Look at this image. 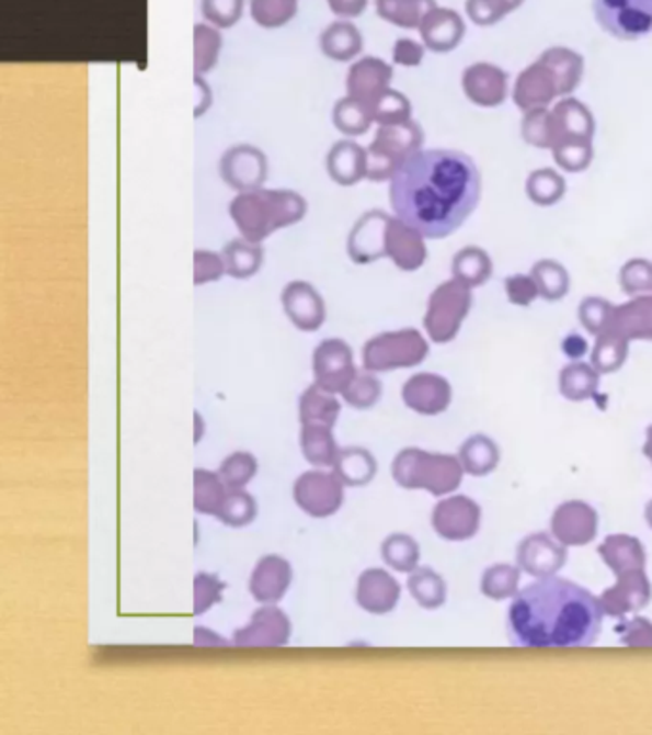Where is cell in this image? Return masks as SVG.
Masks as SVG:
<instances>
[{
  "label": "cell",
  "mask_w": 652,
  "mask_h": 735,
  "mask_svg": "<svg viewBox=\"0 0 652 735\" xmlns=\"http://www.w3.org/2000/svg\"><path fill=\"white\" fill-rule=\"evenodd\" d=\"M389 200L397 218L428 240L466 223L480 200V173L467 154L415 150L392 174Z\"/></svg>",
  "instance_id": "6da1fadb"
},
{
  "label": "cell",
  "mask_w": 652,
  "mask_h": 735,
  "mask_svg": "<svg viewBox=\"0 0 652 735\" xmlns=\"http://www.w3.org/2000/svg\"><path fill=\"white\" fill-rule=\"evenodd\" d=\"M603 606L567 578H538L513 598L507 631L523 647H585L599 638Z\"/></svg>",
  "instance_id": "7a4b0ae2"
},
{
  "label": "cell",
  "mask_w": 652,
  "mask_h": 735,
  "mask_svg": "<svg viewBox=\"0 0 652 735\" xmlns=\"http://www.w3.org/2000/svg\"><path fill=\"white\" fill-rule=\"evenodd\" d=\"M228 211L241 238L263 244L276 230L300 223L308 205L307 200L293 190L256 188L236 195Z\"/></svg>",
  "instance_id": "3957f363"
},
{
  "label": "cell",
  "mask_w": 652,
  "mask_h": 735,
  "mask_svg": "<svg viewBox=\"0 0 652 735\" xmlns=\"http://www.w3.org/2000/svg\"><path fill=\"white\" fill-rule=\"evenodd\" d=\"M464 465L450 454H435L421 449H404L392 462V477L408 490H428L444 496L456 490L464 480Z\"/></svg>",
  "instance_id": "277c9868"
},
{
  "label": "cell",
  "mask_w": 652,
  "mask_h": 735,
  "mask_svg": "<svg viewBox=\"0 0 652 735\" xmlns=\"http://www.w3.org/2000/svg\"><path fill=\"white\" fill-rule=\"evenodd\" d=\"M427 346L413 330L389 331L369 339L362 351L364 368L369 372H389L423 361Z\"/></svg>",
  "instance_id": "5b68a950"
},
{
  "label": "cell",
  "mask_w": 652,
  "mask_h": 735,
  "mask_svg": "<svg viewBox=\"0 0 652 735\" xmlns=\"http://www.w3.org/2000/svg\"><path fill=\"white\" fill-rule=\"evenodd\" d=\"M600 30L622 41H636L652 33V0H593Z\"/></svg>",
  "instance_id": "8992f818"
},
{
  "label": "cell",
  "mask_w": 652,
  "mask_h": 735,
  "mask_svg": "<svg viewBox=\"0 0 652 735\" xmlns=\"http://www.w3.org/2000/svg\"><path fill=\"white\" fill-rule=\"evenodd\" d=\"M293 498L310 518H330L343 504L345 483L335 473L322 470L302 473L293 485Z\"/></svg>",
  "instance_id": "52a82bcc"
},
{
  "label": "cell",
  "mask_w": 652,
  "mask_h": 735,
  "mask_svg": "<svg viewBox=\"0 0 652 735\" xmlns=\"http://www.w3.org/2000/svg\"><path fill=\"white\" fill-rule=\"evenodd\" d=\"M312 372L320 387L331 393H343L358 372L354 366L353 349L345 339H323L312 354Z\"/></svg>",
  "instance_id": "ba28073f"
},
{
  "label": "cell",
  "mask_w": 652,
  "mask_h": 735,
  "mask_svg": "<svg viewBox=\"0 0 652 735\" xmlns=\"http://www.w3.org/2000/svg\"><path fill=\"white\" fill-rule=\"evenodd\" d=\"M220 177L238 192L263 188L268 177V159L264 151L251 144H238L220 158Z\"/></svg>",
  "instance_id": "9c48e42d"
},
{
  "label": "cell",
  "mask_w": 652,
  "mask_h": 735,
  "mask_svg": "<svg viewBox=\"0 0 652 735\" xmlns=\"http://www.w3.org/2000/svg\"><path fill=\"white\" fill-rule=\"evenodd\" d=\"M482 511L479 504L467 496H450L438 502L431 516L435 533L450 542H464L479 533Z\"/></svg>",
  "instance_id": "30bf717a"
},
{
  "label": "cell",
  "mask_w": 652,
  "mask_h": 735,
  "mask_svg": "<svg viewBox=\"0 0 652 735\" xmlns=\"http://www.w3.org/2000/svg\"><path fill=\"white\" fill-rule=\"evenodd\" d=\"M405 138H412L404 128H394L390 125H382L375 140L368 150H366V177L371 181H382V179H392L397 173L398 167L404 161L415 148L408 146Z\"/></svg>",
  "instance_id": "8fae6325"
},
{
  "label": "cell",
  "mask_w": 652,
  "mask_h": 735,
  "mask_svg": "<svg viewBox=\"0 0 652 735\" xmlns=\"http://www.w3.org/2000/svg\"><path fill=\"white\" fill-rule=\"evenodd\" d=\"M291 638V621L282 609L266 603L256 609L251 623L233 632V644L240 647H282Z\"/></svg>",
  "instance_id": "7c38bea8"
},
{
  "label": "cell",
  "mask_w": 652,
  "mask_h": 735,
  "mask_svg": "<svg viewBox=\"0 0 652 735\" xmlns=\"http://www.w3.org/2000/svg\"><path fill=\"white\" fill-rule=\"evenodd\" d=\"M599 518L590 504L569 500L561 504L551 518V533L564 546H585L597 536Z\"/></svg>",
  "instance_id": "4fadbf2b"
},
{
  "label": "cell",
  "mask_w": 652,
  "mask_h": 735,
  "mask_svg": "<svg viewBox=\"0 0 652 735\" xmlns=\"http://www.w3.org/2000/svg\"><path fill=\"white\" fill-rule=\"evenodd\" d=\"M389 223L390 218L382 211H368L354 223L346 240V251L353 263H374L385 256Z\"/></svg>",
  "instance_id": "5bb4252c"
},
{
  "label": "cell",
  "mask_w": 652,
  "mask_h": 735,
  "mask_svg": "<svg viewBox=\"0 0 652 735\" xmlns=\"http://www.w3.org/2000/svg\"><path fill=\"white\" fill-rule=\"evenodd\" d=\"M613 588L600 596V606L608 617L624 619L628 613H638L651 603L652 588L645 569L630 570L618 575Z\"/></svg>",
  "instance_id": "9a60e30c"
},
{
  "label": "cell",
  "mask_w": 652,
  "mask_h": 735,
  "mask_svg": "<svg viewBox=\"0 0 652 735\" xmlns=\"http://www.w3.org/2000/svg\"><path fill=\"white\" fill-rule=\"evenodd\" d=\"M282 305L293 326L300 331H316L325 323V301L314 285L295 280L285 285Z\"/></svg>",
  "instance_id": "2e32d148"
},
{
  "label": "cell",
  "mask_w": 652,
  "mask_h": 735,
  "mask_svg": "<svg viewBox=\"0 0 652 735\" xmlns=\"http://www.w3.org/2000/svg\"><path fill=\"white\" fill-rule=\"evenodd\" d=\"M517 562L518 567L530 577H553L567 562V546L557 541L556 536L530 534L518 544Z\"/></svg>",
  "instance_id": "e0dca14e"
},
{
  "label": "cell",
  "mask_w": 652,
  "mask_h": 735,
  "mask_svg": "<svg viewBox=\"0 0 652 735\" xmlns=\"http://www.w3.org/2000/svg\"><path fill=\"white\" fill-rule=\"evenodd\" d=\"M400 600V585L397 578L379 567L362 573L356 586V601L371 615H387L397 608Z\"/></svg>",
  "instance_id": "ac0fdd59"
},
{
  "label": "cell",
  "mask_w": 652,
  "mask_h": 735,
  "mask_svg": "<svg viewBox=\"0 0 652 735\" xmlns=\"http://www.w3.org/2000/svg\"><path fill=\"white\" fill-rule=\"evenodd\" d=\"M291 580V563L279 555H266L256 563L249 580V590L259 603H278L289 590Z\"/></svg>",
  "instance_id": "d6986e66"
},
{
  "label": "cell",
  "mask_w": 652,
  "mask_h": 735,
  "mask_svg": "<svg viewBox=\"0 0 652 735\" xmlns=\"http://www.w3.org/2000/svg\"><path fill=\"white\" fill-rule=\"evenodd\" d=\"M402 398L413 412L436 416L450 406L451 389L448 382L438 375H413L402 389Z\"/></svg>",
  "instance_id": "ffe728a7"
},
{
  "label": "cell",
  "mask_w": 652,
  "mask_h": 735,
  "mask_svg": "<svg viewBox=\"0 0 652 735\" xmlns=\"http://www.w3.org/2000/svg\"><path fill=\"white\" fill-rule=\"evenodd\" d=\"M389 79V66L379 58L366 56L362 60L354 61L348 69L346 92H348V97L358 98L364 104L374 108L375 102L382 97Z\"/></svg>",
  "instance_id": "44dd1931"
},
{
  "label": "cell",
  "mask_w": 652,
  "mask_h": 735,
  "mask_svg": "<svg viewBox=\"0 0 652 735\" xmlns=\"http://www.w3.org/2000/svg\"><path fill=\"white\" fill-rule=\"evenodd\" d=\"M366 150L354 140H339L331 146L325 158V167L331 181L341 186H354L366 177Z\"/></svg>",
  "instance_id": "7402d4cb"
},
{
  "label": "cell",
  "mask_w": 652,
  "mask_h": 735,
  "mask_svg": "<svg viewBox=\"0 0 652 735\" xmlns=\"http://www.w3.org/2000/svg\"><path fill=\"white\" fill-rule=\"evenodd\" d=\"M599 555L607 563L608 569L618 575L630 570H643L647 554L643 544L630 534H610L599 546Z\"/></svg>",
  "instance_id": "603a6c76"
},
{
  "label": "cell",
  "mask_w": 652,
  "mask_h": 735,
  "mask_svg": "<svg viewBox=\"0 0 652 735\" xmlns=\"http://www.w3.org/2000/svg\"><path fill=\"white\" fill-rule=\"evenodd\" d=\"M341 414V403L335 398V393L323 389L318 383H312L308 389L302 391L299 398V420L305 423H320L333 428Z\"/></svg>",
  "instance_id": "cb8c5ba5"
},
{
  "label": "cell",
  "mask_w": 652,
  "mask_h": 735,
  "mask_svg": "<svg viewBox=\"0 0 652 735\" xmlns=\"http://www.w3.org/2000/svg\"><path fill=\"white\" fill-rule=\"evenodd\" d=\"M323 56L333 61H351L361 54V30L351 22H333L320 35Z\"/></svg>",
  "instance_id": "d4e9b609"
},
{
  "label": "cell",
  "mask_w": 652,
  "mask_h": 735,
  "mask_svg": "<svg viewBox=\"0 0 652 735\" xmlns=\"http://www.w3.org/2000/svg\"><path fill=\"white\" fill-rule=\"evenodd\" d=\"M333 473L348 487H364L371 483L377 473L374 454L362 446L341 449L333 464Z\"/></svg>",
  "instance_id": "484cf974"
},
{
  "label": "cell",
  "mask_w": 652,
  "mask_h": 735,
  "mask_svg": "<svg viewBox=\"0 0 652 735\" xmlns=\"http://www.w3.org/2000/svg\"><path fill=\"white\" fill-rule=\"evenodd\" d=\"M300 451L316 467H333L341 449L331 433V428L320 423H305L300 431Z\"/></svg>",
  "instance_id": "4316f807"
},
{
  "label": "cell",
  "mask_w": 652,
  "mask_h": 735,
  "mask_svg": "<svg viewBox=\"0 0 652 735\" xmlns=\"http://www.w3.org/2000/svg\"><path fill=\"white\" fill-rule=\"evenodd\" d=\"M222 259H225L226 274H230L236 280H248L261 271L264 263V248L261 244H253L245 238H236L226 244L222 249Z\"/></svg>",
  "instance_id": "83f0119b"
},
{
  "label": "cell",
  "mask_w": 652,
  "mask_h": 735,
  "mask_svg": "<svg viewBox=\"0 0 652 735\" xmlns=\"http://www.w3.org/2000/svg\"><path fill=\"white\" fill-rule=\"evenodd\" d=\"M459 462L472 477H484L500 464V446L487 436H472L459 449Z\"/></svg>",
  "instance_id": "f1b7e54d"
},
{
  "label": "cell",
  "mask_w": 652,
  "mask_h": 735,
  "mask_svg": "<svg viewBox=\"0 0 652 735\" xmlns=\"http://www.w3.org/2000/svg\"><path fill=\"white\" fill-rule=\"evenodd\" d=\"M228 487L220 479L218 473L209 470H195L194 472V508L205 516H215L225 504Z\"/></svg>",
  "instance_id": "f546056e"
},
{
  "label": "cell",
  "mask_w": 652,
  "mask_h": 735,
  "mask_svg": "<svg viewBox=\"0 0 652 735\" xmlns=\"http://www.w3.org/2000/svg\"><path fill=\"white\" fill-rule=\"evenodd\" d=\"M374 121L371 105L364 104L358 98H341L333 108V125L345 136H361L368 131Z\"/></svg>",
  "instance_id": "4dcf8cb0"
},
{
  "label": "cell",
  "mask_w": 652,
  "mask_h": 735,
  "mask_svg": "<svg viewBox=\"0 0 652 735\" xmlns=\"http://www.w3.org/2000/svg\"><path fill=\"white\" fill-rule=\"evenodd\" d=\"M408 590L412 593L413 600L425 609L441 608L448 593L444 578L431 567L413 569L408 578Z\"/></svg>",
  "instance_id": "1f68e13d"
},
{
  "label": "cell",
  "mask_w": 652,
  "mask_h": 735,
  "mask_svg": "<svg viewBox=\"0 0 652 735\" xmlns=\"http://www.w3.org/2000/svg\"><path fill=\"white\" fill-rule=\"evenodd\" d=\"M382 562L398 573H412L420 567V544L410 534L392 533L382 541Z\"/></svg>",
  "instance_id": "d6a6232c"
},
{
  "label": "cell",
  "mask_w": 652,
  "mask_h": 735,
  "mask_svg": "<svg viewBox=\"0 0 652 735\" xmlns=\"http://www.w3.org/2000/svg\"><path fill=\"white\" fill-rule=\"evenodd\" d=\"M518 583H521V570L507 563H500L484 570V575L480 578V592L484 593L488 600H511L518 593Z\"/></svg>",
  "instance_id": "836d02e7"
},
{
  "label": "cell",
  "mask_w": 652,
  "mask_h": 735,
  "mask_svg": "<svg viewBox=\"0 0 652 735\" xmlns=\"http://www.w3.org/2000/svg\"><path fill=\"white\" fill-rule=\"evenodd\" d=\"M220 48H222V35L218 33L217 27L197 23L194 27V69L197 76H205L217 66Z\"/></svg>",
  "instance_id": "e575fe53"
},
{
  "label": "cell",
  "mask_w": 652,
  "mask_h": 735,
  "mask_svg": "<svg viewBox=\"0 0 652 735\" xmlns=\"http://www.w3.org/2000/svg\"><path fill=\"white\" fill-rule=\"evenodd\" d=\"M251 18L264 30H278L297 15V0H249Z\"/></svg>",
  "instance_id": "d590c367"
},
{
  "label": "cell",
  "mask_w": 652,
  "mask_h": 735,
  "mask_svg": "<svg viewBox=\"0 0 652 735\" xmlns=\"http://www.w3.org/2000/svg\"><path fill=\"white\" fill-rule=\"evenodd\" d=\"M218 519L228 527H245L256 518V502L253 496L241 488H228L225 504L218 511Z\"/></svg>",
  "instance_id": "8d00e7d4"
},
{
  "label": "cell",
  "mask_w": 652,
  "mask_h": 735,
  "mask_svg": "<svg viewBox=\"0 0 652 735\" xmlns=\"http://www.w3.org/2000/svg\"><path fill=\"white\" fill-rule=\"evenodd\" d=\"M381 382L374 374H369V370H366V372H356L353 382L346 385L341 395L345 398L346 405L358 408V410H366L381 398Z\"/></svg>",
  "instance_id": "74e56055"
},
{
  "label": "cell",
  "mask_w": 652,
  "mask_h": 735,
  "mask_svg": "<svg viewBox=\"0 0 652 735\" xmlns=\"http://www.w3.org/2000/svg\"><path fill=\"white\" fill-rule=\"evenodd\" d=\"M259 470L256 459L249 452H233L220 464L218 475L228 488H243L253 479Z\"/></svg>",
  "instance_id": "f35d334b"
},
{
  "label": "cell",
  "mask_w": 652,
  "mask_h": 735,
  "mask_svg": "<svg viewBox=\"0 0 652 735\" xmlns=\"http://www.w3.org/2000/svg\"><path fill=\"white\" fill-rule=\"evenodd\" d=\"M561 391L569 400H585V398L595 397L597 377L587 366H570L562 374Z\"/></svg>",
  "instance_id": "ab89813d"
},
{
  "label": "cell",
  "mask_w": 652,
  "mask_h": 735,
  "mask_svg": "<svg viewBox=\"0 0 652 735\" xmlns=\"http://www.w3.org/2000/svg\"><path fill=\"white\" fill-rule=\"evenodd\" d=\"M245 0H202V14L218 30H228L240 22Z\"/></svg>",
  "instance_id": "60d3db41"
},
{
  "label": "cell",
  "mask_w": 652,
  "mask_h": 735,
  "mask_svg": "<svg viewBox=\"0 0 652 735\" xmlns=\"http://www.w3.org/2000/svg\"><path fill=\"white\" fill-rule=\"evenodd\" d=\"M226 585L209 573H197L194 578V615L207 613L215 603L222 600V590Z\"/></svg>",
  "instance_id": "b9f144b4"
},
{
  "label": "cell",
  "mask_w": 652,
  "mask_h": 735,
  "mask_svg": "<svg viewBox=\"0 0 652 735\" xmlns=\"http://www.w3.org/2000/svg\"><path fill=\"white\" fill-rule=\"evenodd\" d=\"M226 274L222 253H215L209 249H195L194 253V284L205 285L218 282Z\"/></svg>",
  "instance_id": "7bdbcfd3"
},
{
  "label": "cell",
  "mask_w": 652,
  "mask_h": 735,
  "mask_svg": "<svg viewBox=\"0 0 652 735\" xmlns=\"http://www.w3.org/2000/svg\"><path fill=\"white\" fill-rule=\"evenodd\" d=\"M371 110H374L375 121H379L381 125H392V123H397L398 120L404 117L408 104H405L404 98L397 92L385 91Z\"/></svg>",
  "instance_id": "ee69618b"
},
{
  "label": "cell",
  "mask_w": 652,
  "mask_h": 735,
  "mask_svg": "<svg viewBox=\"0 0 652 735\" xmlns=\"http://www.w3.org/2000/svg\"><path fill=\"white\" fill-rule=\"evenodd\" d=\"M616 632L620 634L624 644L636 645V647H643V645H652V623L647 619L636 617L628 623L620 624Z\"/></svg>",
  "instance_id": "f6af8a7d"
},
{
  "label": "cell",
  "mask_w": 652,
  "mask_h": 735,
  "mask_svg": "<svg viewBox=\"0 0 652 735\" xmlns=\"http://www.w3.org/2000/svg\"><path fill=\"white\" fill-rule=\"evenodd\" d=\"M328 4H330L331 12L335 15L356 18L366 10L368 0H328Z\"/></svg>",
  "instance_id": "bcb514c9"
},
{
  "label": "cell",
  "mask_w": 652,
  "mask_h": 735,
  "mask_svg": "<svg viewBox=\"0 0 652 735\" xmlns=\"http://www.w3.org/2000/svg\"><path fill=\"white\" fill-rule=\"evenodd\" d=\"M195 92H197V102H195V117H202L209 110L210 104H213V92H210V87L203 76L194 77Z\"/></svg>",
  "instance_id": "7dc6e473"
},
{
  "label": "cell",
  "mask_w": 652,
  "mask_h": 735,
  "mask_svg": "<svg viewBox=\"0 0 652 735\" xmlns=\"http://www.w3.org/2000/svg\"><path fill=\"white\" fill-rule=\"evenodd\" d=\"M643 452H645L647 459L651 460L652 462V426L651 428L647 429V441L645 446H643Z\"/></svg>",
  "instance_id": "c3c4849f"
},
{
  "label": "cell",
  "mask_w": 652,
  "mask_h": 735,
  "mask_svg": "<svg viewBox=\"0 0 652 735\" xmlns=\"http://www.w3.org/2000/svg\"><path fill=\"white\" fill-rule=\"evenodd\" d=\"M645 519L647 523H649V527L652 529V500L651 502L647 504Z\"/></svg>",
  "instance_id": "681fc988"
}]
</instances>
